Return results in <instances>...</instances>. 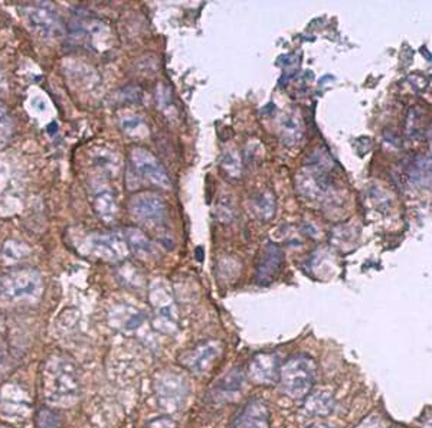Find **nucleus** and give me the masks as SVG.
Masks as SVG:
<instances>
[{
	"label": "nucleus",
	"mask_w": 432,
	"mask_h": 428,
	"mask_svg": "<svg viewBox=\"0 0 432 428\" xmlns=\"http://www.w3.org/2000/svg\"><path fill=\"white\" fill-rule=\"evenodd\" d=\"M280 359L275 353H260L249 363V376L255 383L268 385L280 378Z\"/></svg>",
	"instance_id": "9d476101"
},
{
	"label": "nucleus",
	"mask_w": 432,
	"mask_h": 428,
	"mask_svg": "<svg viewBox=\"0 0 432 428\" xmlns=\"http://www.w3.org/2000/svg\"><path fill=\"white\" fill-rule=\"evenodd\" d=\"M151 302L156 309V314H157L161 329L163 326H166V332H170L173 327H176V309H175V303L170 298V295L164 293L163 288H153Z\"/></svg>",
	"instance_id": "9b49d317"
},
{
	"label": "nucleus",
	"mask_w": 432,
	"mask_h": 428,
	"mask_svg": "<svg viewBox=\"0 0 432 428\" xmlns=\"http://www.w3.org/2000/svg\"><path fill=\"white\" fill-rule=\"evenodd\" d=\"M13 120L6 105L0 103V149L5 147L10 142L13 136Z\"/></svg>",
	"instance_id": "6ab92c4d"
},
{
	"label": "nucleus",
	"mask_w": 432,
	"mask_h": 428,
	"mask_svg": "<svg viewBox=\"0 0 432 428\" xmlns=\"http://www.w3.org/2000/svg\"><path fill=\"white\" fill-rule=\"evenodd\" d=\"M2 294L12 302L38 300L44 291V281L36 270L22 268L15 270L2 278Z\"/></svg>",
	"instance_id": "f03ea898"
},
{
	"label": "nucleus",
	"mask_w": 432,
	"mask_h": 428,
	"mask_svg": "<svg viewBox=\"0 0 432 428\" xmlns=\"http://www.w3.org/2000/svg\"><path fill=\"white\" fill-rule=\"evenodd\" d=\"M36 427L38 428H59L61 419L55 411L49 408H42L36 415Z\"/></svg>",
	"instance_id": "aec40b11"
},
{
	"label": "nucleus",
	"mask_w": 432,
	"mask_h": 428,
	"mask_svg": "<svg viewBox=\"0 0 432 428\" xmlns=\"http://www.w3.org/2000/svg\"><path fill=\"white\" fill-rule=\"evenodd\" d=\"M316 379V363L306 355H298L285 362L280 369L282 391L292 400L309 395Z\"/></svg>",
	"instance_id": "f257e3e1"
},
{
	"label": "nucleus",
	"mask_w": 432,
	"mask_h": 428,
	"mask_svg": "<svg viewBox=\"0 0 432 428\" xmlns=\"http://www.w3.org/2000/svg\"><path fill=\"white\" fill-rule=\"evenodd\" d=\"M282 264V254L277 245L270 244L265 248L264 255L261 257V263L256 271V281L260 284H268L277 276Z\"/></svg>",
	"instance_id": "f8f14e48"
},
{
	"label": "nucleus",
	"mask_w": 432,
	"mask_h": 428,
	"mask_svg": "<svg viewBox=\"0 0 432 428\" xmlns=\"http://www.w3.org/2000/svg\"><path fill=\"white\" fill-rule=\"evenodd\" d=\"M124 239H125L127 245L132 248L136 254H139V255H150V254H153V251H154L150 239L146 237L141 231H139V229H127Z\"/></svg>",
	"instance_id": "dca6fc26"
},
{
	"label": "nucleus",
	"mask_w": 432,
	"mask_h": 428,
	"mask_svg": "<svg viewBox=\"0 0 432 428\" xmlns=\"http://www.w3.org/2000/svg\"><path fill=\"white\" fill-rule=\"evenodd\" d=\"M147 428H178L176 422L169 417H160V418L151 421Z\"/></svg>",
	"instance_id": "bb28decb"
},
{
	"label": "nucleus",
	"mask_w": 432,
	"mask_h": 428,
	"mask_svg": "<svg viewBox=\"0 0 432 428\" xmlns=\"http://www.w3.org/2000/svg\"><path fill=\"white\" fill-rule=\"evenodd\" d=\"M143 322L144 314L128 306H122L120 310L114 312V326L120 327L121 330H134Z\"/></svg>",
	"instance_id": "ddd939ff"
},
{
	"label": "nucleus",
	"mask_w": 432,
	"mask_h": 428,
	"mask_svg": "<svg viewBox=\"0 0 432 428\" xmlns=\"http://www.w3.org/2000/svg\"><path fill=\"white\" fill-rule=\"evenodd\" d=\"M246 428H268V414L261 401H254L249 404L244 415Z\"/></svg>",
	"instance_id": "2eb2a0df"
},
{
	"label": "nucleus",
	"mask_w": 432,
	"mask_h": 428,
	"mask_svg": "<svg viewBox=\"0 0 432 428\" xmlns=\"http://www.w3.org/2000/svg\"><path fill=\"white\" fill-rule=\"evenodd\" d=\"M425 428H432V421H431V422H428V424L425 425Z\"/></svg>",
	"instance_id": "c756f323"
},
{
	"label": "nucleus",
	"mask_w": 432,
	"mask_h": 428,
	"mask_svg": "<svg viewBox=\"0 0 432 428\" xmlns=\"http://www.w3.org/2000/svg\"><path fill=\"white\" fill-rule=\"evenodd\" d=\"M25 18L28 26L38 36L45 39L59 38L62 33V22L58 16L57 10L51 5H33L25 10Z\"/></svg>",
	"instance_id": "39448f33"
},
{
	"label": "nucleus",
	"mask_w": 432,
	"mask_h": 428,
	"mask_svg": "<svg viewBox=\"0 0 432 428\" xmlns=\"http://www.w3.org/2000/svg\"><path fill=\"white\" fill-rule=\"evenodd\" d=\"M156 392L161 408L176 411L183 405L188 395V383L178 373L167 372L159 376L156 382Z\"/></svg>",
	"instance_id": "0eeeda50"
},
{
	"label": "nucleus",
	"mask_w": 432,
	"mask_h": 428,
	"mask_svg": "<svg viewBox=\"0 0 432 428\" xmlns=\"http://www.w3.org/2000/svg\"><path fill=\"white\" fill-rule=\"evenodd\" d=\"M222 164H224L225 170L229 173V176H239L241 164H239L238 156H236L235 153L226 152L224 154V159H222Z\"/></svg>",
	"instance_id": "b1692460"
},
{
	"label": "nucleus",
	"mask_w": 432,
	"mask_h": 428,
	"mask_svg": "<svg viewBox=\"0 0 432 428\" xmlns=\"http://www.w3.org/2000/svg\"><path fill=\"white\" fill-rule=\"evenodd\" d=\"M222 352H224L222 343L218 340H207L192 348L190 351L182 353L179 361L195 375H205L219 361Z\"/></svg>",
	"instance_id": "20e7f679"
},
{
	"label": "nucleus",
	"mask_w": 432,
	"mask_h": 428,
	"mask_svg": "<svg viewBox=\"0 0 432 428\" xmlns=\"http://www.w3.org/2000/svg\"><path fill=\"white\" fill-rule=\"evenodd\" d=\"M334 402L331 395L327 392H317L314 395L309 397V400L306 402V411L307 414L314 415V417H324L329 415L330 412L333 411Z\"/></svg>",
	"instance_id": "4468645a"
},
{
	"label": "nucleus",
	"mask_w": 432,
	"mask_h": 428,
	"mask_svg": "<svg viewBox=\"0 0 432 428\" xmlns=\"http://www.w3.org/2000/svg\"><path fill=\"white\" fill-rule=\"evenodd\" d=\"M48 100L45 98V95L42 94H32L30 93V97H29L28 101V108L30 114H35L40 117L42 114H45L48 110Z\"/></svg>",
	"instance_id": "4be33fe9"
},
{
	"label": "nucleus",
	"mask_w": 432,
	"mask_h": 428,
	"mask_svg": "<svg viewBox=\"0 0 432 428\" xmlns=\"http://www.w3.org/2000/svg\"><path fill=\"white\" fill-rule=\"evenodd\" d=\"M85 247L90 254L111 261L121 260L127 254V242L124 238L117 234H108V235L93 234L87 238Z\"/></svg>",
	"instance_id": "1a4fd4ad"
},
{
	"label": "nucleus",
	"mask_w": 432,
	"mask_h": 428,
	"mask_svg": "<svg viewBox=\"0 0 432 428\" xmlns=\"http://www.w3.org/2000/svg\"><path fill=\"white\" fill-rule=\"evenodd\" d=\"M357 428H385V424L380 418L376 417H370V418L365 419Z\"/></svg>",
	"instance_id": "cd10ccee"
},
{
	"label": "nucleus",
	"mask_w": 432,
	"mask_h": 428,
	"mask_svg": "<svg viewBox=\"0 0 432 428\" xmlns=\"http://www.w3.org/2000/svg\"><path fill=\"white\" fill-rule=\"evenodd\" d=\"M281 130L284 134V142H287L288 144L298 142V139L301 137L300 120L291 114L284 115L281 121Z\"/></svg>",
	"instance_id": "a211bd4d"
},
{
	"label": "nucleus",
	"mask_w": 432,
	"mask_h": 428,
	"mask_svg": "<svg viewBox=\"0 0 432 428\" xmlns=\"http://www.w3.org/2000/svg\"><path fill=\"white\" fill-rule=\"evenodd\" d=\"M45 388L48 400L61 405L74 402L79 392L75 372L65 362H55L54 366L48 369Z\"/></svg>",
	"instance_id": "7ed1b4c3"
},
{
	"label": "nucleus",
	"mask_w": 432,
	"mask_h": 428,
	"mask_svg": "<svg viewBox=\"0 0 432 428\" xmlns=\"http://www.w3.org/2000/svg\"><path fill=\"white\" fill-rule=\"evenodd\" d=\"M130 175H134L137 181L150 182L161 188H170V179L166 170L160 164L156 157L147 150L136 149L132 153Z\"/></svg>",
	"instance_id": "423d86ee"
},
{
	"label": "nucleus",
	"mask_w": 432,
	"mask_h": 428,
	"mask_svg": "<svg viewBox=\"0 0 432 428\" xmlns=\"http://www.w3.org/2000/svg\"><path fill=\"white\" fill-rule=\"evenodd\" d=\"M141 120L140 117H137V115H130V117H124L122 118V130L125 132V133H132L134 134L137 130H139V127H141Z\"/></svg>",
	"instance_id": "a878e982"
},
{
	"label": "nucleus",
	"mask_w": 432,
	"mask_h": 428,
	"mask_svg": "<svg viewBox=\"0 0 432 428\" xmlns=\"http://www.w3.org/2000/svg\"><path fill=\"white\" fill-rule=\"evenodd\" d=\"M255 209L261 213L264 218H270L274 212V203L271 196L268 195H261L260 198L255 199Z\"/></svg>",
	"instance_id": "393cba45"
},
{
	"label": "nucleus",
	"mask_w": 432,
	"mask_h": 428,
	"mask_svg": "<svg viewBox=\"0 0 432 428\" xmlns=\"http://www.w3.org/2000/svg\"><path fill=\"white\" fill-rule=\"evenodd\" d=\"M133 217L149 225H159L166 219V205L154 193H141L134 196L130 203Z\"/></svg>",
	"instance_id": "6e6552de"
},
{
	"label": "nucleus",
	"mask_w": 432,
	"mask_h": 428,
	"mask_svg": "<svg viewBox=\"0 0 432 428\" xmlns=\"http://www.w3.org/2000/svg\"><path fill=\"white\" fill-rule=\"evenodd\" d=\"M28 248L25 247L22 242L16 241H8L3 248V255L9 261H19L20 258H23L28 254Z\"/></svg>",
	"instance_id": "412c9836"
},
{
	"label": "nucleus",
	"mask_w": 432,
	"mask_h": 428,
	"mask_svg": "<svg viewBox=\"0 0 432 428\" xmlns=\"http://www.w3.org/2000/svg\"><path fill=\"white\" fill-rule=\"evenodd\" d=\"M94 209L105 222H111L117 213V203L110 192H101L95 196Z\"/></svg>",
	"instance_id": "f3484780"
},
{
	"label": "nucleus",
	"mask_w": 432,
	"mask_h": 428,
	"mask_svg": "<svg viewBox=\"0 0 432 428\" xmlns=\"http://www.w3.org/2000/svg\"><path fill=\"white\" fill-rule=\"evenodd\" d=\"M242 372L241 369H234L229 375H226L225 379L221 380V388L225 391V392H231V391H238L242 385Z\"/></svg>",
	"instance_id": "5701e85b"
},
{
	"label": "nucleus",
	"mask_w": 432,
	"mask_h": 428,
	"mask_svg": "<svg viewBox=\"0 0 432 428\" xmlns=\"http://www.w3.org/2000/svg\"><path fill=\"white\" fill-rule=\"evenodd\" d=\"M307 428H333L329 424H324V422H316V424H311L310 427Z\"/></svg>",
	"instance_id": "c85d7f7f"
}]
</instances>
